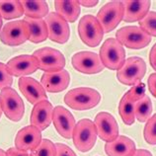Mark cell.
<instances>
[{
	"label": "cell",
	"instance_id": "6da1fadb",
	"mask_svg": "<svg viewBox=\"0 0 156 156\" xmlns=\"http://www.w3.org/2000/svg\"><path fill=\"white\" fill-rule=\"evenodd\" d=\"M101 101V94L97 90L89 87L74 88L64 96V103L69 108L76 111L90 110Z\"/></svg>",
	"mask_w": 156,
	"mask_h": 156
},
{
	"label": "cell",
	"instance_id": "7a4b0ae2",
	"mask_svg": "<svg viewBox=\"0 0 156 156\" xmlns=\"http://www.w3.org/2000/svg\"><path fill=\"white\" fill-rule=\"evenodd\" d=\"M97 135L95 122L89 119H83L75 125L72 135L73 143L81 152H88L95 145Z\"/></svg>",
	"mask_w": 156,
	"mask_h": 156
},
{
	"label": "cell",
	"instance_id": "3957f363",
	"mask_svg": "<svg viewBox=\"0 0 156 156\" xmlns=\"http://www.w3.org/2000/svg\"><path fill=\"white\" fill-rule=\"evenodd\" d=\"M100 59L104 66L111 70H119L126 61L124 46L117 39H108L100 48Z\"/></svg>",
	"mask_w": 156,
	"mask_h": 156
},
{
	"label": "cell",
	"instance_id": "277c9868",
	"mask_svg": "<svg viewBox=\"0 0 156 156\" xmlns=\"http://www.w3.org/2000/svg\"><path fill=\"white\" fill-rule=\"evenodd\" d=\"M0 103L5 116L12 122L21 121L25 114L24 102L16 90L7 87L0 92Z\"/></svg>",
	"mask_w": 156,
	"mask_h": 156
},
{
	"label": "cell",
	"instance_id": "5b68a950",
	"mask_svg": "<svg viewBox=\"0 0 156 156\" xmlns=\"http://www.w3.org/2000/svg\"><path fill=\"white\" fill-rule=\"evenodd\" d=\"M77 29L81 41L86 46L95 48L100 44L104 31L96 17L92 15L83 16L78 23Z\"/></svg>",
	"mask_w": 156,
	"mask_h": 156
},
{
	"label": "cell",
	"instance_id": "8992f818",
	"mask_svg": "<svg viewBox=\"0 0 156 156\" xmlns=\"http://www.w3.org/2000/svg\"><path fill=\"white\" fill-rule=\"evenodd\" d=\"M146 64L141 57L131 56L128 58L117 72V78L122 84L133 86L140 82L145 75Z\"/></svg>",
	"mask_w": 156,
	"mask_h": 156
},
{
	"label": "cell",
	"instance_id": "52a82bcc",
	"mask_svg": "<svg viewBox=\"0 0 156 156\" xmlns=\"http://www.w3.org/2000/svg\"><path fill=\"white\" fill-rule=\"evenodd\" d=\"M30 38V27L25 20L8 22L0 32V41L6 46L17 47Z\"/></svg>",
	"mask_w": 156,
	"mask_h": 156
},
{
	"label": "cell",
	"instance_id": "ba28073f",
	"mask_svg": "<svg viewBox=\"0 0 156 156\" xmlns=\"http://www.w3.org/2000/svg\"><path fill=\"white\" fill-rule=\"evenodd\" d=\"M33 56L38 61L39 69L48 73L62 70L65 66V57L58 50L52 48H42L34 51Z\"/></svg>",
	"mask_w": 156,
	"mask_h": 156
},
{
	"label": "cell",
	"instance_id": "9c48e42d",
	"mask_svg": "<svg viewBox=\"0 0 156 156\" xmlns=\"http://www.w3.org/2000/svg\"><path fill=\"white\" fill-rule=\"evenodd\" d=\"M117 40L122 46L133 50H140L147 47L151 42V37L140 27H122L116 33Z\"/></svg>",
	"mask_w": 156,
	"mask_h": 156
},
{
	"label": "cell",
	"instance_id": "30bf717a",
	"mask_svg": "<svg viewBox=\"0 0 156 156\" xmlns=\"http://www.w3.org/2000/svg\"><path fill=\"white\" fill-rule=\"evenodd\" d=\"M96 18L103 28L104 33L112 32L124 19L122 1H111L105 4L98 12Z\"/></svg>",
	"mask_w": 156,
	"mask_h": 156
},
{
	"label": "cell",
	"instance_id": "8fae6325",
	"mask_svg": "<svg viewBox=\"0 0 156 156\" xmlns=\"http://www.w3.org/2000/svg\"><path fill=\"white\" fill-rule=\"evenodd\" d=\"M71 62L77 71L84 74H96L105 68L100 56L92 51H79L72 56Z\"/></svg>",
	"mask_w": 156,
	"mask_h": 156
},
{
	"label": "cell",
	"instance_id": "7c38bea8",
	"mask_svg": "<svg viewBox=\"0 0 156 156\" xmlns=\"http://www.w3.org/2000/svg\"><path fill=\"white\" fill-rule=\"evenodd\" d=\"M46 23L48 30V39L57 44H65L70 37L68 23L60 17L56 12L48 13L46 17Z\"/></svg>",
	"mask_w": 156,
	"mask_h": 156
},
{
	"label": "cell",
	"instance_id": "4fadbf2b",
	"mask_svg": "<svg viewBox=\"0 0 156 156\" xmlns=\"http://www.w3.org/2000/svg\"><path fill=\"white\" fill-rule=\"evenodd\" d=\"M53 126L60 136L63 138H72L73 130L75 128V119L73 115L62 106H56L53 108L52 115Z\"/></svg>",
	"mask_w": 156,
	"mask_h": 156
},
{
	"label": "cell",
	"instance_id": "5bb4252c",
	"mask_svg": "<svg viewBox=\"0 0 156 156\" xmlns=\"http://www.w3.org/2000/svg\"><path fill=\"white\" fill-rule=\"evenodd\" d=\"M42 133L34 126H28L20 129L15 136V147L24 151H34L42 142Z\"/></svg>",
	"mask_w": 156,
	"mask_h": 156
},
{
	"label": "cell",
	"instance_id": "9a60e30c",
	"mask_svg": "<svg viewBox=\"0 0 156 156\" xmlns=\"http://www.w3.org/2000/svg\"><path fill=\"white\" fill-rule=\"evenodd\" d=\"M97 133L102 140L111 142L119 136V126L113 115L107 112H100L95 118Z\"/></svg>",
	"mask_w": 156,
	"mask_h": 156
},
{
	"label": "cell",
	"instance_id": "2e32d148",
	"mask_svg": "<svg viewBox=\"0 0 156 156\" xmlns=\"http://www.w3.org/2000/svg\"><path fill=\"white\" fill-rule=\"evenodd\" d=\"M7 67L12 76L21 78L36 72L39 69V65L38 61L33 55H24L11 58L8 61Z\"/></svg>",
	"mask_w": 156,
	"mask_h": 156
},
{
	"label": "cell",
	"instance_id": "e0dca14e",
	"mask_svg": "<svg viewBox=\"0 0 156 156\" xmlns=\"http://www.w3.org/2000/svg\"><path fill=\"white\" fill-rule=\"evenodd\" d=\"M19 89L29 103L36 105L41 101L48 100L47 92L43 85L32 77H21L19 79Z\"/></svg>",
	"mask_w": 156,
	"mask_h": 156
},
{
	"label": "cell",
	"instance_id": "ac0fdd59",
	"mask_svg": "<svg viewBox=\"0 0 156 156\" xmlns=\"http://www.w3.org/2000/svg\"><path fill=\"white\" fill-rule=\"evenodd\" d=\"M53 107L48 100L41 101L36 104L32 110L30 122L32 126L38 128L41 131L51 126L52 122Z\"/></svg>",
	"mask_w": 156,
	"mask_h": 156
},
{
	"label": "cell",
	"instance_id": "d6986e66",
	"mask_svg": "<svg viewBox=\"0 0 156 156\" xmlns=\"http://www.w3.org/2000/svg\"><path fill=\"white\" fill-rule=\"evenodd\" d=\"M69 83H70V76L68 71L65 69L52 73L44 72L41 79V84L43 85L44 90L51 93L63 91L68 87Z\"/></svg>",
	"mask_w": 156,
	"mask_h": 156
},
{
	"label": "cell",
	"instance_id": "ffe728a7",
	"mask_svg": "<svg viewBox=\"0 0 156 156\" xmlns=\"http://www.w3.org/2000/svg\"><path fill=\"white\" fill-rule=\"evenodd\" d=\"M124 5V21L131 23L140 21L149 13L150 1H122Z\"/></svg>",
	"mask_w": 156,
	"mask_h": 156
},
{
	"label": "cell",
	"instance_id": "44dd1931",
	"mask_svg": "<svg viewBox=\"0 0 156 156\" xmlns=\"http://www.w3.org/2000/svg\"><path fill=\"white\" fill-rule=\"evenodd\" d=\"M135 150L134 141L125 135H119L115 140L107 142L105 145L108 156H131Z\"/></svg>",
	"mask_w": 156,
	"mask_h": 156
},
{
	"label": "cell",
	"instance_id": "7402d4cb",
	"mask_svg": "<svg viewBox=\"0 0 156 156\" xmlns=\"http://www.w3.org/2000/svg\"><path fill=\"white\" fill-rule=\"evenodd\" d=\"M55 7L56 13L60 17H62L67 23H74L80 15V4L79 1H60L56 0L55 1Z\"/></svg>",
	"mask_w": 156,
	"mask_h": 156
},
{
	"label": "cell",
	"instance_id": "603a6c76",
	"mask_svg": "<svg viewBox=\"0 0 156 156\" xmlns=\"http://www.w3.org/2000/svg\"><path fill=\"white\" fill-rule=\"evenodd\" d=\"M25 21L30 27L29 41L34 44L44 42L48 38V30L47 23L43 19H31L25 17Z\"/></svg>",
	"mask_w": 156,
	"mask_h": 156
},
{
	"label": "cell",
	"instance_id": "cb8c5ba5",
	"mask_svg": "<svg viewBox=\"0 0 156 156\" xmlns=\"http://www.w3.org/2000/svg\"><path fill=\"white\" fill-rule=\"evenodd\" d=\"M21 4L24 9V15L31 19H43L48 15V5L46 1H27L23 0Z\"/></svg>",
	"mask_w": 156,
	"mask_h": 156
},
{
	"label": "cell",
	"instance_id": "d4e9b609",
	"mask_svg": "<svg viewBox=\"0 0 156 156\" xmlns=\"http://www.w3.org/2000/svg\"><path fill=\"white\" fill-rule=\"evenodd\" d=\"M24 14L21 1L18 0H3L0 1V15L6 20L19 18Z\"/></svg>",
	"mask_w": 156,
	"mask_h": 156
},
{
	"label": "cell",
	"instance_id": "484cf974",
	"mask_svg": "<svg viewBox=\"0 0 156 156\" xmlns=\"http://www.w3.org/2000/svg\"><path fill=\"white\" fill-rule=\"evenodd\" d=\"M119 113L122 122L126 126L133 125L135 116H134V102L129 99L126 94H125L120 101L119 105Z\"/></svg>",
	"mask_w": 156,
	"mask_h": 156
},
{
	"label": "cell",
	"instance_id": "4316f807",
	"mask_svg": "<svg viewBox=\"0 0 156 156\" xmlns=\"http://www.w3.org/2000/svg\"><path fill=\"white\" fill-rule=\"evenodd\" d=\"M152 103L147 95L134 103V116L140 122H144L149 120L152 114Z\"/></svg>",
	"mask_w": 156,
	"mask_h": 156
},
{
	"label": "cell",
	"instance_id": "83f0119b",
	"mask_svg": "<svg viewBox=\"0 0 156 156\" xmlns=\"http://www.w3.org/2000/svg\"><path fill=\"white\" fill-rule=\"evenodd\" d=\"M33 156H56L55 144L50 139H43L41 144L32 152Z\"/></svg>",
	"mask_w": 156,
	"mask_h": 156
},
{
	"label": "cell",
	"instance_id": "f1b7e54d",
	"mask_svg": "<svg viewBox=\"0 0 156 156\" xmlns=\"http://www.w3.org/2000/svg\"><path fill=\"white\" fill-rule=\"evenodd\" d=\"M138 23L142 30L150 37H156V12H149Z\"/></svg>",
	"mask_w": 156,
	"mask_h": 156
},
{
	"label": "cell",
	"instance_id": "f546056e",
	"mask_svg": "<svg viewBox=\"0 0 156 156\" xmlns=\"http://www.w3.org/2000/svg\"><path fill=\"white\" fill-rule=\"evenodd\" d=\"M145 141L148 144H156V114L149 118L143 130Z\"/></svg>",
	"mask_w": 156,
	"mask_h": 156
},
{
	"label": "cell",
	"instance_id": "4dcf8cb0",
	"mask_svg": "<svg viewBox=\"0 0 156 156\" xmlns=\"http://www.w3.org/2000/svg\"><path fill=\"white\" fill-rule=\"evenodd\" d=\"M126 95H128L129 99L134 102V103L139 101L145 96V84L141 81L137 82L136 84H134L133 87L129 90Z\"/></svg>",
	"mask_w": 156,
	"mask_h": 156
},
{
	"label": "cell",
	"instance_id": "1f68e13d",
	"mask_svg": "<svg viewBox=\"0 0 156 156\" xmlns=\"http://www.w3.org/2000/svg\"><path fill=\"white\" fill-rule=\"evenodd\" d=\"M13 83V76L10 73L7 64L0 62V90L10 87Z\"/></svg>",
	"mask_w": 156,
	"mask_h": 156
},
{
	"label": "cell",
	"instance_id": "d6a6232c",
	"mask_svg": "<svg viewBox=\"0 0 156 156\" xmlns=\"http://www.w3.org/2000/svg\"><path fill=\"white\" fill-rule=\"evenodd\" d=\"M56 156H77L70 147L63 143H55Z\"/></svg>",
	"mask_w": 156,
	"mask_h": 156
},
{
	"label": "cell",
	"instance_id": "836d02e7",
	"mask_svg": "<svg viewBox=\"0 0 156 156\" xmlns=\"http://www.w3.org/2000/svg\"><path fill=\"white\" fill-rule=\"evenodd\" d=\"M7 156H33L32 153L29 154L28 151H24V150H20L16 147H11L7 150L6 152Z\"/></svg>",
	"mask_w": 156,
	"mask_h": 156
},
{
	"label": "cell",
	"instance_id": "e575fe53",
	"mask_svg": "<svg viewBox=\"0 0 156 156\" xmlns=\"http://www.w3.org/2000/svg\"><path fill=\"white\" fill-rule=\"evenodd\" d=\"M147 82H148V88L150 93L156 98V73L150 74Z\"/></svg>",
	"mask_w": 156,
	"mask_h": 156
},
{
	"label": "cell",
	"instance_id": "d590c367",
	"mask_svg": "<svg viewBox=\"0 0 156 156\" xmlns=\"http://www.w3.org/2000/svg\"><path fill=\"white\" fill-rule=\"evenodd\" d=\"M149 61H150V65L152 66V68L156 71V44L152 47L149 53Z\"/></svg>",
	"mask_w": 156,
	"mask_h": 156
},
{
	"label": "cell",
	"instance_id": "8d00e7d4",
	"mask_svg": "<svg viewBox=\"0 0 156 156\" xmlns=\"http://www.w3.org/2000/svg\"><path fill=\"white\" fill-rule=\"evenodd\" d=\"M98 2L99 1H97V0H82V1H79V4H81V5H83L85 7H88V8H91V7H94V6H96Z\"/></svg>",
	"mask_w": 156,
	"mask_h": 156
},
{
	"label": "cell",
	"instance_id": "74e56055",
	"mask_svg": "<svg viewBox=\"0 0 156 156\" xmlns=\"http://www.w3.org/2000/svg\"><path fill=\"white\" fill-rule=\"evenodd\" d=\"M131 156H152L151 152L145 149H136Z\"/></svg>",
	"mask_w": 156,
	"mask_h": 156
},
{
	"label": "cell",
	"instance_id": "f35d334b",
	"mask_svg": "<svg viewBox=\"0 0 156 156\" xmlns=\"http://www.w3.org/2000/svg\"><path fill=\"white\" fill-rule=\"evenodd\" d=\"M0 156H7L5 151H4L3 149H1V148H0Z\"/></svg>",
	"mask_w": 156,
	"mask_h": 156
},
{
	"label": "cell",
	"instance_id": "ab89813d",
	"mask_svg": "<svg viewBox=\"0 0 156 156\" xmlns=\"http://www.w3.org/2000/svg\"><path fill=\"white\" fill-rule=\"evenodd\" d=\"M2 25H3V21H2L1 15H0V32H1V30H2Z\"/></svg>",
	"mask_w": 156,
	"mask_h": 156
},
{
	"label": "cell",
	"instance_id": "60d3db41",
	"mask_svg": "<svg viewBox=\"0 0 156 156\" xmlns=\"http://www.w3.org/2000/svg\"><path fill=\"white\" fill-rule=\"evenodd\" d=\"M2 113H3V111L1 108V103H0V118H1V116H2Z\"/></svg>",
	"mask_w": 156,
	"mask_h": 156
}]
</instances>
